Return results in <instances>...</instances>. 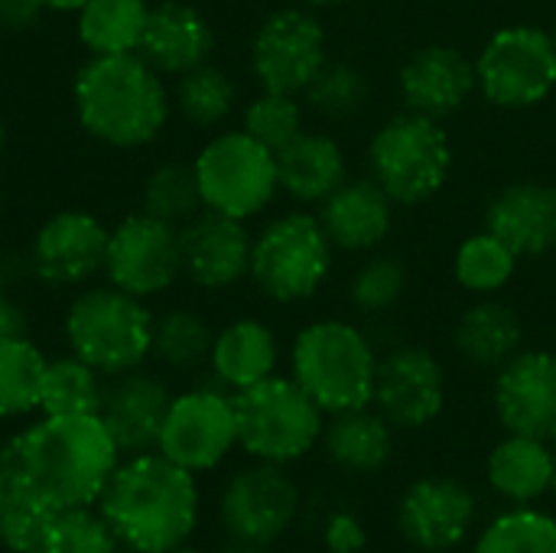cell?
<instances>
[{
    "label": "cell",
    "instance_id": "obj_54",
    "mask_svg": "<svg viewBox=\"0 0 556 553\" xmlns=\"http://www.w3.org/2000/svg\"><path fill=\"white\" fill-rule=\"evenodd\" d=\"M0 209H3V192H0Z\"/></svg>",
    "mask_w": 556,
    "mask_h": 553
},
{
    "label": "cell",
    "instance_id": "obj_32",
    "mask_svg": "<svg viewBox=\"0 0 556 553\" xmlns=\"http://www.w3.org/2000/svg\"><path fill=\"white\" fill-rule=\"evenodd\" d=\"M49 359L26 336H0V420L39 411Z\"/></svg>",
    "mask_w": 556,
    "mask_h": 553
},
{
    "label": "cell",
    "instance_id": "obj_19",
    "mask_svg": "<svg viewBox=\"0 0 556 553\" xmlns=\"http://www.w3.org/2000/svg\"><path fill=\"white\" fill-rule=\"evenodd\" d=\"M397 91L407 111L443 124L446 117H456L479 91L476 59L446 42L424 46L401 65Z\"/></svg>",
    "mask_w": 556,
    "mask_h": 553
},
{
    "label": "cell",
    "instance_id": "obj_5",
    "mask_svg": "<svg viewBox=\"0 0 556 553\" xmlns=\"http://www.w3.org/2000/svg\"><path fill=\"white\" fill-rule=\"evenodd\" d=\"M68 352L88 362L104 378L127 375L150 359L153 313L147 300L117 290L114 284H88L65 310Z\"/></svg>",
    "mask_w": 556,
    "mask_h": 553
},
{
    "label": "cell",
    "instance_id": "obj_28",
    "mask_svg": "<svg viewBox=\"0 0 556 553\" xmlns=\"http://www.w3.org/2000/svg\"><path fill=\"white\" fill-rule=\"evenodd\" d=\"M453 345L466 365L479 372H498L525 349V323L511 303L479 297L469 310H463L453 329Z\"/></svg>",
    "mask_w": 556,
    "mask_h": 553
},
{
    "label": "cell",
    "instance_id": "obj_7",
    "mask_svg": "<svg viewBox=\"0 0 556 553\" xmlns=\"http://www.w3.org/2000/svg\"><path fill=\"white\" fill-rule=\"evenodd\" d=\"M453 173V143L440 121L401 111L368 143V176L394 205H424L443 192Z\"/></svg>",
    "mask_w": 556,
    "mask_h": 553
},
{
    "label": "cell",
    "instance_id": "obj_42",
    "mask_svg": "<svg viewBox=\"0 0 556 553\" xmlns=\"http://www.w3.org/2000/svg\"><path fill=\"white\" fill-rule=\"evenodd\" d=\"M117 538L98 505L65 508L55 515L42 553H117Z\"/></svg>",
    "mask_w": 556,
    "mask_h": 553
},
{
    "label": "cell",
    "instance_id": "obj_15",
    "mask_svg": "<svg viewBox=\"0 0 556 553\" xmlns=\"http://www.w3.org/2000/svg\"><path fill=\"white\" fill-rule=\"evenodd\" d=\"M394 521L414 551L450 553L472 538L479 499L456 476H420L401 492Z\"/></svg>",
    "mask_w": 556,
    "mask_h": 553
},
{
    "label": "cell",
    "instance_id": "obj_18",
    "mask_svg": "<svg viewBox=\"0 0 556 553\" xmlns=\"http://www.w3.org/2000/svg\"><path fill=\"white\" fill-rule=\"evenodd\" d=\"M492 411L505 433L556 440V352L521 349L492 381Z\"/></svg>",
    "mask_w": 556,
    "mask_h": 553
},
{
    "label": "cell",
    "instance_id": "obj_36",
    "mask_svg": "<svg viewBox=\"0 0 556 553\" xmlns=\"http://www.w3.org/2000/svg\"><path fill=\"white\" fill-rule=\"evenodd\" d=\"M238 101V88L231 75L212 62L179 75L176 81V108L192 127H218L231 117Z\"/></svg>",
    "mask_w": 556,
    "mask_h": 553
},
{
    "label": "cell",
    "instance_id": "obj_14",
    "mask_svg": "<svg viewBox=\"0 0 556 553\" xmlns=\"http://www.w3.org/2000/svg\"><path fill=\"white\" fill-rule=\"evenodd\" d=\"M326 62V29L303 7L274 10L251 39V72L264 91L303 95Z\"/></svg>",
    "mask_w": 556,
    "mask_h": 553
},
{
    "label": "cell",
    "instance_id": "obj_45",
    "mask_svg": "<svg viewBox=\"0 0 556 553\" xmlns=\"http://www.w3.org/2000/svg\"><path fill=\"white\" fill-rule=\"evenodd\" d=\"M218 553H267V548H261V544H251V541H238V538H228Z\"/></svg>",
    "mask_w": 556,
    "mask_h": 553
},
{
    "label": "cell",
    "instance_id": "obj_55",
    "mask_svg": "<svg viewBox=\"0 0 556 553\" xmlns=\"http://www.w3.org/2000/svg\"><path fill=\"white\" fill-rule=\"evenodd\" d=\"M117 553H134V551H127V548H124V551H117Z\"/></svg>",
    "mask_w": 556,
    "mask_h": 553
},
{
    "label": "cell",
    "instance_id": "obj_40",
    "mask_svg": "<svg viewBox=\"0 0 556 553\" xmlns=\"http://www.w3.org/2000/svg\"><path fill=\"white\" fill-rule=\"evenodd\" d=\"M241 130L248 137H254L257 143H264L270 153L283 150L290 140H296L306 127H303V104L300 95H283V91H264L257 98L248 101L244 117H241Z\"/></svg>",
    "mask_w": 556,
    "mask_h": 553
},
{
    "label": "cell",
    "instance_id": "obj_6",
    "mask_svg": "<svg viewBox=\"0 0 556 553\" xmlns=\"http://www.w3.org/2000/svg\"><path fill=\"white\" fill-rule=\"evenodd\" d=\"M231 401L238 447L251 460L293 466L306 460L323 440L326 414L293 378L270 375L244 391H235Z\"/></svg>",
    "mask_w": 556,
    "mask_h": 553
},
{
    "label": "cell",
    "instance_id": "obj_21",
    "mask_svg": "<svg viewBox=\"0 0 556 553\" xmlns=\"http://www.w3.org/2000/svg\"><path fill=\"white\" fill-rule=\"evenodd\" d=\"M173 404V391L160 375L150 372H127L117 375L111 388H104L101 420L117 443L121 456L150 453L160 443V430L166 420V411Z\"/></svg>",
    "mask_w": 556,
    "mask_h": 553
},
{
    "label": "cell",
    "instance_id": "obj_47",
    "mask_svg": "<svg viewBox=\"0 0 556 553\" xmlns=\"http://www.w3.org/2000/svg\"><path fill=\"white\" fill-rule=\"evenodd\" d=\"M303 3H309V7H339L345 0H303Z\"/></svg>",
    "mask_w": 556,
    "mask_h": 553
},
{
    "label": "cell",
    "instance_id": "obj_49",
    "mask_svg": "<svg viewBox=\"0 0 556 553\" xmlns=\"http://www.w3.org/2000/svg\"><path fill=\"white\" fill-rule=\"evenodd\" d=\"M3 495H7V473H3V463H0V502H3Z\"/></svg>",
    "mask_w": 556,
    "mask_h": 553
},
{
    "label": "cell",
    "instance_id": "obj_43",
    "mask_svg": "<svg viewBox=\"0 0 556 553\" xmlns=\"http://www.w3.org/2000/svg\"><path fill=\"white\" fill-rule=\"evenodd\" d=\"M323 548L326 553H362L368 548L365 521L349 508L332 512L323 525Z\"/></svg>",
    "mask_w": 556,
    "mask_h": 553
},
{
    "label": "cell",
    "instance_id": "obj_52",
    "mask_svg": "<svg viewBox=\"0 0 556 553\" xmlns=\"http://www.w3.org/2000/svg\"><path fill=\"white\" fill-rule=\"evenodd\" d=\"M554 492H556V440H554Z\"/></svg>",
    "mask_w": 556,
    "mask_h": 553
},
{
    "label": "cell",
    "instance_id": "obj_1",
    "mask_svg": "<svg viewBox=\"0 0 556 553\" xmlns=\"http://www.w3.org/2000/svg\"><path fill=\"white\" fill-rule=\"evenodd\" d=\"M7 486H16L52 508L98 505L121 450L98 414L52 417L29 424L0 450Z\"/></svg>",
    "mask_w": 556,
    "mask_h": 553
},
{
    "label": "cell",
    "instance_id": "obj_30",
    "mask_svg": "<svg viewBox=\"0 0 556 553\" xmlns=\"http://www.w3.org/2000/svg\"><path fill=\"white\" fill-rule=\"evenodd\" d=\"M150 0H88L75 13L78 42L91 55L137 52L150 20Z\"/></svg>",
    "mask_w": 556,
    "mask_h": 553
},
{
    "label": "cell",
    "instance_id": "obj_27",
    "mask_svg": "<svg viewBox=\"0 0 556 553\" xmlns=\"http://www.w3.org/2000/svg\"><path fill=\"white\" fill-rule=\"evenodd\" d=\"M349 179V160L336 137L323 130H303L283 150H277V183L280 189L303 202L319 205Z\"/></svg>",
    "mask_w": 556,
    "mask_h": 553
},
{
    "label": "cell",
    "instance_id": "obj_10",
    "mask_svg": "<svg viewBox=\"0 0 556 553\" xmlns=\"http://www.w3.org/2000/svg\"><path fill=\"white\" fill-rule=\"evenodd\" d=\"M192 166H195L202 205L241 222L261 215L280 192L277 153H270L244 130L215 134L199 150Z\"/></svg>",
    "mask_w": 556,
    "mask_h": 553
},
{
    "label": "cell",
    "instance_id": "obj_9",
    "mask_svg": "<svg viewBox=\"0 0 556 553\" xmlns=\"http://www.w3.org/2000/svg\"><path fill=\"white\" fill-rule=\"evenodd\" d=\"M476 78L482 98L495 108H538L556 88V42L551 29L534 23L495 29L476 55Z\"/></svg>",
    "mask_w": 556,
    "mask_h": 553
},
{
    "label": "cell",
    "instance_id": "obj_22",
    "mask_svg": "<svg viewBox=\"0 0 556 553\" xmlns=\"http://www.w3.org/2000/svg\"><path fill=\"white\" fill-rule=\"evenodd\" d=\"M485 231L505 241L518 261L556 251V183L521 179L505 186L485 209Z\"/></svg>",
    "mask_w": 556,
    "mask_h": 553
},
{
    "label": "cell",
    "instance_id": "obj_3",
    "mask_svg": "<svg viewBox=\"0 0 556 553\" xmlns=\"http://www.w3.org/2000/svg\"><path fill=\"white\" fill-rule=\"evenodd\" d=\"M72 104L81 130L114 150L153 143L173 108L163 75L137 52L88 55L75 72Z\"/></svg>",
    "mask_w": 556,
    "mask_h": 553
},
{
    "label": "cell",
    "instance_id": "obj_39",
    "mask_svg": "<svg viewBox=\"0 0 556 553\" xmlns=\"http://www.w3.org/2000/svg\"><path fill=\"white\" fill-rule=\"evenodd\" d=\"M55 515L59 508H52L49 502L7 486V495L0 502V548L10 553L42 551Z\"/></svg>",
    "mask_w": 556,
    "mask_h": 553
},
{
    "label": "cell",
    "instance_id": "obj_16",
    "mask_svg": "<svg viewBox=\"0 0 556 553\" xmlns=\"http://www.w3.org/2000/svg\"><path fill=\"white\" fill-rule=\"evenodd\" d=\"M111 228L81 209L49 215L29 244V271L39 284L72 290L104 274Z\"/></svg>",
    "mask_w": 556,
    "mask_h": 553
},
{
    "label": "cell",
    "instance_id": "obj_24",
    "mask_svg": "<svg viewBox=\"0 0 556 553\" xmlns=\"http://www.w3.org/2000/svg\"><path fill=\"white\" fill-rule=\"evenodd\" d=\"M215 49L212 23L182 0H160L150 7V20L140 39L137 55L153 65L160 75H186L208 62Z\"/></svg>",
    "mask_w": 556,
    "mask_h": 553
},
{
    "label": "cell",
    "instance_id": "obj_4",
    "mask_svg": "<svg viewBox=\"0 0 556 553\" xmlns=\"http://www.w3.org/2000/svg\"><path fill=\"white\" fill-rule=\"evenodd\" d=\"M375 372L378 352L355 323L316 319L293 339L290 378L326 417L368 407L375 398Z\"/></svg>",
    "mask_w": 556,
    "mask_h": 553
},
{
    "label": "cell",
    "instance_id": "obj_37",
    "mask_svg": "<svg viewBox=\"0 0 556 553\" xmlns=\"http://www.w3.org/2000/svg\"><path fill=\"white\" fill-rule=\"evenodd\" d=\"M202 192H199V179H195V166L192 163H163L156 166L143 189H140V212L163 218L169 225H186L189 218H195L202 212Z\"/></svg>",
    "mask_w": 556,
    "mask_h": 553
},
{
    "label": "cell",
    "instance_id": "obj_56",
    "mask_svg": "<svg viewBox=\"0 0 556 553\" xmlns=\"http://www.w3.org/2000/svg\"><path fill=\"white\" fill-rule=\"evenodd\" d=\"M33 553H42V551H33Z\"/></svg>",
    "mask_w": 556,
    "mask_h": 553
},
{
    "label": "cell",
    "instance_id": "obj_25",
    "mask_svg": "<svg viewBox=\"0 0 556 553\" xmlns=\"http://www.w3.org/2000/svg\"><path fill=\"white\" fill-rule=\"evenodd\" d=\"M485 486L505 505H538L554 492V443L505 433L485 456Z\"/></svg>",
    "mask_w": 556,
    "mask_h": 553
},
{
    "label": "cell",
    "instance_id": "obj_46",
    "mask_svg": "<svg viewBox=\"0 0 556 553\" xmlns=\"http://www.w3.org/2000/svg\"><path fill=\"white\" fill-rule=\"evenodd\" d=\"M46 10H55V13H78L88 0H42Z\"/></svg>",
    "mask_w": 556,
    "mask_h": 553
},
{
    "label": "cell",
    "instance_id": "obj_51",
    "mask_svg": "<svg viewBox=\"0 0 556 553\" xmlns=\"http://www.w3.org/2000/svg\"><path fill=\"white\" fill-rule=\"evenodd\" d=\"M3 303H7V293H3V280H0V310H3Z\"/></svg>",
    "mask_w": 556,
    "mask_h": 553
},
{
    "label": "cell",
    "instance_id": "obj_26",
    "mask_svg": "<svg viewBox=\"0 0 556 553\" xmlns=\"http://www.w3.org/2000/svg\"><path fill=\"white\" fill-rule=\"evenodd\" d=\"M319 447L336 469L349 476H375L391 466L397 430L368 404L326 417Z\"/></svg>",
    "mask_w": 556,
    "mask_h": 553
},
{
    "label": "cell",
    "instance_id": "obj_17",
    "mask_svg": "<svg viewBox=\"0 0 556 553\" xmlns=\"http://www.w3.org/2000/svg\"><path fill=\"white\" fill-rule=\"evenodd\" d=\"M371 407L394 430H424L446 407V372L424 345H397L378 359Z\"/></svg>",
    "mask_w": 556,
    "mask_h": 553
},
{
    "label": "cell",
    "instance_id": "obj_44",
    "mask_svg": "<svg viewBox=\"0 0 556 553\" xmlns=\"http://www.w3.org/2000/svg\"><path fill=\"white\" fill-rule=\"evenodd\" d=\"M46 13L42 0H0V26L10 33H26L33 29Z\"/></svg>",
    "mask_w": 556,
    "mask_h": 553
},
{
    "label": "cell",
    "instance_id": "obj_33",
    "mask_svg": "<svg viewBox=\"0 0 556 553\" xmlns=\"http://www.w3.org/2000/svg\"><path fill=\"white\" fill-rule=\"evenodd\" d=\"M469 553H556V515L538 505H508L476 535Z\"/></svg>",
    "mask_w": 556,
    "mask_h": 553
},
{
    "label": "cell",
    "instance_id": "obj_11",
    "mask_svg": "<svg viewBox=\"0 0 556 553\" xmlns=\"http://www.w3.org/2000/svg\"><path fill=\"white\" fill-rule=\"evenodd\" d=\"M303 512V492L290 476V466L248 463L218 495V521L228 538L274 548L296 525Z\"/></svg>",
    "mask_w": 556,
    "mask_h": 553
},
{
    "label": "cell",
    "instance_id": "obj_8",
    "mask_svg": "<svg viewBox=\"0 0 556 553\" xmlns=\"http://www.w3.org/2000/svg\"><path fill=\"white\" fill-rule=\"evenodd\" d=\"M332 251L313 212H283L257 231L248 277L274 303H303L323 290Z\"/></svg>",
    "mask_w": 556,
    "mask_h": 553
},
{
    "label": "cell",
    "instance_id": "obj_31",
    "mask_svg": "<svg viewBox=\"0 0 556 553\" xmlns=\"http://www.w3.org/2000/svg\"><path fill=\"white\" fill-rule=\"evenodd\" d=\"M104 375L94 372L78 355H62L46 365L39 411L52 417H78V414H101L104 404Z\"/></svg>",
    "mask_w": 556,
    "mask_h": 553
},
{
    "label": "cell",
    "instance_id": "obj_41",
    "mask_svg": "<svg viewBox=\"0 0 556 553\" xmlns=\"http://www.w3.org/2000/svg\"><path fill=\"white\" fill-rule=\"evenodd\" d=\"M404 290H407V267L394 254H368L349 280L352 306L368 316L394 310Z\"/></svg>",
    "mask_w": 556,
    "mask_h": 553
},
{
    "label": "cell",
    "instance_id": "obj_34",
    "mask_svg": "<svg viewBox=\"0 0 556 553\" xmlns=\"http://www.w3.org/2000/svg\"><path fill=\"white\" fill-rule=\"evenodd\" d=\"M212 342H215L212 326L195 310L176 306L153 319L150 359H156L160 365H166L173 372H192L208 362Z\"/></svg>",
    "mask_w": 556,
    "mask_h": 553
},
{
    "label": "cell",
    "instance_id": "obj_50",
    "mask_svg": "<svg viewBox=\"0 0 556 553\" xmlns=\"http://www.w3.org/2000/svg\"><path fill=\"white\" fill-rule=\"evenodd\" d=\"M169 553H202V551H192V548H186V544H182V548H176V551H169Z\"/></svg>",
    "mask_w": 556,
    "mask_h": 553
},
{
    "label": "cell",
    "instance_id": "obj_38",
    "mask_svg": "<svg viewBox=\"0 0 556 553\" xmlns=\"http://www.w3.org/2000/svg\"><path fill=\"white\" fill-rule=\"evenodd\" d=\"M303 98L319 117L349 121L368 104L371 85H368V75L358 65H352V62H326L319 68V75L309 81V88L303 91Z\"/></svg>",
    "mask_w": 556,
    "mask_h": 553
},
{
    "label": "cell",
    "instance_id": "obj_29",
    "mask_svg": "<svg viewBox=\"0 0 556 553\" xmlns=\"http://www.w3.org/2000/svg\"><path fill=\"white\" fill-rule=\"evenodd\" d=\"M280 345L267 323L261 319H235L222 332H215L208 368L225 391H244L270 375H277Z\"/></svg>",
    "mask_w": 556,
    "mask_h": 553
},
{
    "label": "cell",
    "instance_id": "obj_53",
    "mask_svg": "<svg viewBox=\"0 0 556 553\" xmlns=\"http://www.w3.org/2000/svg\"><path fill=\"white\" fill-rule=\"evenodd\" d=\"M551 36H554V42H556V23H554V29H551Z\"/></svg>",
    "mask_w": 556,
    "mask_h": 553
},
{
    "label": "cell",
    "instance_id": "obj_20",
    "mask_svg": "<svg viewBox=\"0 0 556 553\" xmlns=\"http://www.w3.org/2000/svg\"><path fill=\"white\" fill-rule=\"evenodd\" d=\"M182 274L202 290H228L251 274V231L241 218L202 209L182 228Z\"/></svg>",
    "mask_w": 556,
    "mask_h": 553
},
{
    "label": "cell",
    "instance_id": "obj_23",
    "mask_svg": "<svg viewBox=\"0 0 556 553\" xmlns=\"http://www.w3.org/2000/svg\"><path fill=\"white\" fill-rule=\"evenodd\" d=\"M394 199L371 179H345L329 199L319 202V225L332 248L371 254L394 228Z\"/></svg>",
    "mask_w": 556,
    "mask_h": 553
},
{
    "label": "cell",
    "instance_id": "obj_35",
    "mask_svg": "<svg viewBox=\"0 0 556 553\" xmlns=\"http://www.w3.org/2000/svg\"><path fill=\"white\" fill-rule=\"evenodd\" d=\"M518 271V254L492 231L469 235L453 254V277L472 297H495Z\"/></svg>",
    "mask_w": 556,
    "mask_h": 553
},
{
    "label": "cell",
    "instance_id": "obj_12",
    "mask_svg": "<svg viewBox=\"0 0 556 553\" xmlns=\"http://www.w3.org/2000/svg\"><path fill=\"white\" fill-rule=\"evenodd\" d=\"M104 277L117 290L150 300L182 277V231L147 212H134L111 228Z\"/></svg>",
    "mask_w": 556,
    "mask_h": 553
},
{
    "label": "cell",
    "instance_id": "obj_48",
    "mask_svg": "<svg viewBox=\"0 0 556 553\" xmlns=\"http://www.w3.org/2000/svg\"><path fill=\"white\" fill-rule=\"evenodd\" d=\"M3 150H7V124L0 117V160H3Z\"/></svg>",
    "mask_w": 556,
    "mask_h": 553
},
{
    "label": "cell",
    "instance_id": "obj_2",
    "mask_svg": "<svg viewBox=\"0 0 556 553\" xmlns=\"http://www.w3.org/2000/svg\"><path fill=\"white\" fill-rule=\"evenodd\" d=\"M98 512L127 551L169 553L182 548L199 525V486L189 469L163 453H137L117 463Z\"/></svg>",
    "mask_w": 556,
    "mask_h": 553
},
{
    "label": "cell",
    "instance_id": "obj_13",
    "mask_svg": "<svg viewBox=\"0 0 556 553\" xmlns=\"http://www.w3.org/2000/svg\"><path fill=\"white\" fill-rule=\"evenodd\" d=\"M238 447L235 401L222 388H192L173 394L156 453L195 473L218 469Z\"/></svg>",
    "mask_w": 556,
    "mask_h": 553
}]
</instances>
